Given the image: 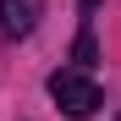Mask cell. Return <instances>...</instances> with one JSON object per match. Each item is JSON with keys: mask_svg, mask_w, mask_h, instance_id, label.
<instances>
[{"mask_svg": "<svg viewBox=\"0 0 121 121\" xmlns=\"http://www.w3.org/2000/svg\"><path fill=\"white\" fill-rule=\"evenodd\" d=\"M72 60H77V72H83V66H94V33H88V28L77 33V44H72Z\"/></svg>", "mask_w": 121, "mask_h": 121, "instance_id": "obj_3", "label": "cell"}, {"mask_svg": "<svg viewBox=\"0 0 121 121\" xmlns=\"http://www.w3.org/2000/svg\"><path fill=\"white\" fill-rule=\"evenodd\" d=\"M39 22V0H0V39H22Z\"/></svg>", "mask_w": 121, "mask_h": 121, "instance_id": "obj_2", "label": "cell"}, {"mask_svg": "<svg viewBox=\"0 0 121 121\" xmlns=\"http://www.w3.org/2000/svg\"><path fill=\"white\" fill-rule=\"evenodd\" d=\"M94 6H99V0H83V11H94Z\"/></svg>", "mask_w": 121, "mask_h": 121, "instance_id": "obj_4", "label": "cell"}, {"mask_svg": "<svg viewBox=\"0 0 121 121\" xmlns=\"http://www.w3.org/2000/svg\"><path fill=\"white\" fill-rule=\"evenodd\" d=\"M50 94H55V105L66 110V116H77V121L105 105V94H99V83H94L88 72H55L50 77Z\"/></svg>", "mask_w": 121, "mask_h": 121, "instance_id": "obj_1", "label": "cell"}]
</instances>
